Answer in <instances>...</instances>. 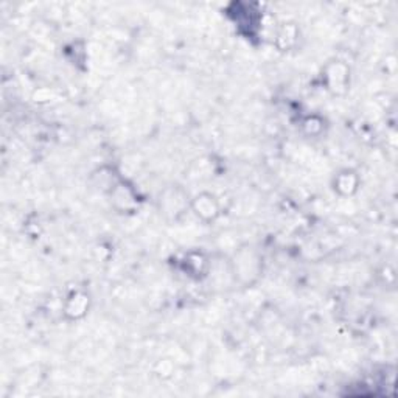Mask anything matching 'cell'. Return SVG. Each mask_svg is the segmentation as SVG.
Instances as JSON below:
<instances>
[{
	"mask_svg": "<svg viewBox=\"0 0 398 398\" xmlns=\"http://www.w3.org/2000/svg\"><path fill=\"white\" fill-rule=\"evenodd\" d=\"M260 271H262V262H260L255 249L246 246L235 252L232 258V272L241 285L248 287L257 282Z\"/></svg>",
	"mask_w": 398,
	"mask_h": 398,
	"instance_id": "cell-1",
	"label": "cell"
},
{
	"mask_svg": "<svg viewBox=\"0 0 398 398\" xmlns=\"http://www.w3.org/2000/svg\"><path fill=\"white\" fill-rule=\"evenodd\" d=\"M187 207H188V196L181 187L178 186L167 187L162 193H160L159 210L167 219L176 221L186 213Z\"/></svg>",
	"mask_w": 398,
	"mask_h": 398,
	"instance_id": "cell-2",
	"label": "cell"
},
{
	"mask_svg": "<svg viewBox=\"0 0 398 398\" xmlns=\"http://www.w3.org/2000/svg\"><path fill=\"white\" fill-rule=\"evenodd\" d=\"M109 195L112 198V205L121 213L134 212L139 207V201H137V195L131 186H128L123 181H119V183L114 187Z\"/></svg>",
	"mask_w": 398,
	"mask_h": 398,
	"instance_id": "cell-3",
	"label": "cell"
},
{
	"mask_svg": "<svg viewBox=\"0 0 398 398\" xmlns=\"http://www.w3.org/2000/svg\"><path fill=\"white\" fill-rule=\"evenodd\" d=\"M190 205L196 213V217L205 221V223H210V221L217 219L219 215V204L217 198L210 193L198 195L193 201L190 203Z\"/></svg>",
	"mask_w": 398,
	"mask_h": 398,
	"instance_id": "cell-4",
	"label": "cell"
},
{
	"mask_svg": "<svg viewBox=\"0 0 398 398\" xmlns=\"http://www.w3.org/2000/svg\"><path fill=\"white\" fill-rule=\"evenodd\" d=\"M89 310V296L84 291H73L64 303V315L68 319H80Z\"/></svg>",
	"mask_w": 398,
	"mask_h": 398,
	"instance_id": "cell-5",
	"label": "cell"
},
{
	"mask_svg": "<svg viewBox=\"0 0 398 398\" xmlns=\"http://www.w3.org/2000/svg\"><path fill=\"white\" fill-rule=\"evenodd\" d=\"M325 80H327V84H328V89L334 92V94H341V92L346 90V88H347L349 68L341 63L328 66L327 73H325Z\"/></svg>",
	"mask_w": 398,
	"mask_h": 398,
	"instance_id": "cell-6",
	"label": "cell"
},
{
	"mask_svg": "<svg viewBox=\"0 0 398 398\" xmlns=\"http://www.w3.org/2000/svg\"><path fill=\"white\" fill-rule=\"evenodd\" d=\"M358 183H359V179H358V176H356L355 171L344 170V171L336 174L334 190L342 196H350L356 191Z\"/></svg>",
	"mask_w": 398,
	"mask_h": 398,
	"instance_id": "cell-7",
	"label": "cell"
}]
</instances>
